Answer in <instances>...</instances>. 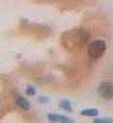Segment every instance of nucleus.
I'll list each match as a JSON object with an SVG mask.
<instances>
[{
    "label": "nucleus",
    "instance_id": "obj_1",
    "mask_svg": "<svg viewBox=\"0 0 113 123\" xmlns=\"http://www.w3.org/2000/svg\"><path fill=\"white\" fill-rule=\"evenodd\" d=\"M106 50V42L105 41H94L91 42L89 46H88V56L92 57V59H99L102 57V55L105 53Z\"/></svg>",
    "mask_w": 113,
    "mask_h": 123
},
{
    "label": "nucleus",
    "instance_id": "obj_2",
    "mask_svg": "<svg viewBox=\"0 0 113 123\" xmlns=\"http://www.w3.org/2000/svg\"><path fill=\"white\" fill-rule=\"evenodd\" d=\"M98 94L102 98H105V99H112L113 98V85L110 83H107V81L101 83L98 87Z\"/></svg>",
    "mask_w": 113,
    "mask_h": 123
},
{
    "label": "nucleus",
    "instance_id": "obj_3",
    "mask_svg": "<svg viewBox=\"0 0 113 123\" xmlns=\"http://www.w3.org/2000/svg\"><path fill=\"white\" fill-rule=\"evenodd\" d=\"M48 120H50V122H64V123L73 122V119L66 117V116H61V115H56V113H49L48 115Z\"/></svg>",
    "mask_w": 113,
    "mask_h": 123
},
{
    "label": "nucleus",
    "instance_id": "obj_4",
    "mask_svg": "<svg viewBox=\"0 0 113 123\" xmlns=\"http://www.w3.org/2000/svg\"><path fill=\"white\" fill-rule=\"evenodd\" d=\"M15 104L21 108L23 111H28L30 109V102L25 99V98H23V97H17L15 98Z\"/></svg>",
    "mask_w": 113,
    "mask_h": 123
},
{
    "label": "nucleus",
    "instance_id": "obj_5",
    "mask_svg": "<svg viewBox=\"0 0 113 123\" xmlns=\"http://www.w3.org/2000/svg\"><path fill=\"white\" fill-rule=\"evenodd\" d=\"M81 113H83L84 116H96L99 113L98 109H84V111H81Z\"/></svg>",
    "mask_w": 113,
    "mask_h": 123
},
{
    "label": "nucleus",
    "instance_id": "obj_6",
    "mask_svg": "<svg viewBox=\"0 0 113 123\" xmlns=\"http://www.w3.org/2000/svg\"><path fill=\"white\" fill-rule=\"evenodd\" d=\"M59 106H60L61 109H66V111H71V109H73L71 104H70L68 101H61L60 104H59Z\"/></svg>",
    "mask_w": 113,
    "mask_h": 123
},
{
    "label": "nucleus",
    "instance_id": "obj_7",
    "mask_svg": "<svg viewBox=\"0 0 113 123\" xmlns=\"http://www.w3.org/2000/svg\"><path fill=\"white\" fill-rule=\"evenodd\" d=\"M95 123H113V119H109V117H102V119H96Z\"/></svg>",
    "mask_w": 113,
    "mask_h": 123
},
{
    "label": "nucleus",
    "instance_id": "obj_8",
    "mask_svg": "<svg viewBox=\"0 0 113 123\" xmlns=\"http://www.w3.org/2000/svg\"><path fill=\"white\" fill-rule=\"evenodd\" d=\"M27 92H28L30 95H35V90H34L32 87H28V90H27Z\"/></svg>",
    "mask_w": 113,
    "mask_h": 123
}]
</instances>
